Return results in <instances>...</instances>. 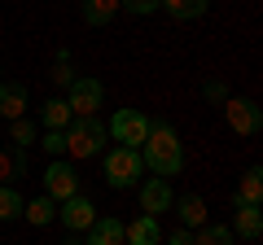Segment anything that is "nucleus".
I'll list each match as a JSON object with an SVG mask.
<instances>
[{
  "label": "nucleus",
  "mask_w": 263,
  "mask_h": 245,
  "mask_svg": "<svg viewBox=\"0 0 263 245\" xmlns=\"http://www.w3.org/2000/svg\"><path fill=\"white\" fill-rule=\"evenodd\" d=\"M136 153H141V162H145L149 175L171 179V175L184 171V145H180V136H176L171 122H149V136H145V145Z\"/></svg>",
  "instance_id": "obj_1"
},
{
  "label": "nucleus",
  "mask_w": 263,
  "mask_h": 245,
  "mask_svg": "<svg viewBox=\"0 0 263 245\" xmlns=\"http://www.w3.org/2000/svg\"><path fill=\"white\" fill-rule=\"evenodd\" d=\"M62 140H66V158L79 162V158H97L105 149V140H110V132H105L101 118H75L62 132Z\"/></svg>",
  "instance_id": "obj_2"
},
{
  "label": "nucleus",
  "mask_w": 263,
  "mask_h": 245,
  "mask_svg": "<svg viewBox=\"0 0 263 245\" xmlns=\"http://www.w3.org/2000/svg\"><path fill=\"white\" fill-rule=\"evenodd\" d=\"M101 171H105V184H110V189H132V184H141V179H145L141 153H136V149H123V145L101 149Z\"/></svg>",
  "instance_id": "obj_3"
},
{
  "label": "nucleus",
  "mask_w": 263,
  "mask_h": 245,
  "mask_svg": "<svg viewBox=\"0 0 263 245\" xmlns=\"http://www.w3.org/2000/svg\"><path fill=\"white\" fill-rule=\"evenodd\" d=\"M149 114L132 110V105H123V110H114V118L105 122V132H110V140H119L123 149H141L145 136H149Z\"/></svg>",
  "instance_id": "obj_4"
},
{
  "label": "nucleus",
  "mask_w": 263,
  "mask_h": 245,
  "mask_svg": "<svg viewBox=\"0 0 263 245\" xmlns=\"http://www.w3.org/2000/svg\"><path fill=\"white\" fill-rule=\"evenodd\" d=\"M101 101H105V84L92 75H75V84L66 88V105L75 118H101Z\"/></svg>",
  "instance_id": "obj_5"
},
{
  "label": "nucleus",
  "mask_w": 263,
  "mask_h": 245,
  "mask_svg": "<svg viewBox=\"0 0 263 245\" xmlns=\"http://www.w3.org/2000/svg\"><path fill=\"white\" fill-rule=\"evenodd\" d=\"M40 179H44V197H53V201H66V197H75V193H79V171H75V162L53 158Z\"/></svg>",
  "instance_id": "obj_6"
},
{
  "label": "nucleus",
  "mask_w": 263,
  "mask_h": 245,
  "mask_svg": "<svg viewBox=\"0 0 263 245\" xmlns=\"http://www.w3.org/2000/svg\"><path fill=\"white\" fill-rule=\"evenodd\" d=\"M224 122L233 127L237 136H259L263 110L250 101V96H228V101H224Z\"/></svg>",
  "instance_id": "obj_7"
},
{
  "label": "nucleus",
  "mask_w": 263,
  "mask_h": 245,
  "mask_svg": "<svg viewBox=\"0 0 263 245\" xmlns=\"http://www.w3.org/2000/svg\"><path fill=\"white\" fill-rule=\"evenodd\" d=\"M136 197H141V210H145V215L158 219L162 210H171L176 189H171V179H162V175H145L141 184H136Z\"/></svg>",
  "instance_id": "obj_8"
},
{
  "label": "nucleus",
  "mask_w": 263,
  "mask_h": 245,
  "mask_svg": "<svg viewBox=\"0 0 263 245\" xmlns=\"http://www.w3.org/2000/svg\"><path fill=\"white\" fill-rule=\"evenodd\" d=\"M57 219H62V228H70V232H79V236H84L88 228L97 223V206L84 197V193H75V197L57 201Z\"/></svg>",
  "instance_id": "obj_9"
},
{
  "label": "nucleus",
  "mask_w": 263,
  "mask_h": 245,
  "mask_svg": "<svg viewBox=\"0 0 263 245\" xmlns=\"http://www.w3.org/2000/svg\"><path fill=\"white\" fill-rule=\"evenodd\" d=\"M123 245H162V228L154 215H141L132 219V223H123Z\"/></svg>",
  "instance_id": "obj_10"
},
{
  "label": "nucleus",
  "mask_w": 263,
  "mask_h": 245,
  "mask_svg": "<svg viewBox=\"0 0 263 245\" xmlns=\"http://www.w3.org/2000/svg\"><path fill=\"white\" fill-rule=\"evenodd\" d=\"M27 84H0V118L13 122V118H27Z\"/></svg>",
  "instance_id": "obj_11"
},
{
  "label": "nucleus",
  "mask_w": 263,
  "mask_h": 245,
  "mask_svg": "<svg viewBox=\"0 0 263 245\" xmlns=\"http://www.w3.org/2000/svg\"><path fill=\"white\" fill-rule=\"evenodd\" d=\"M171 210L180 215V228H189V232H197V228L206 223V201L197 197V193H184V197L171 201Z\"/></svg>",
  "instance_id": "obj_12"
},
{
  "label": "nucleus",
  "mask_w": 263,
  "mask_h": 245,
  "mask_svg": "<svg viewBox=\"0 0 263 245\" xmlns=\"http://www.w3.org/2000/svg\"><path fill=\"white\" fill-rule=\"evenodd\" d=\"M84 245H123V219L119 215H101L84 232Z\"/></svg>",
  "instance_id": "obj_13"
},
{
  "label": "nucleus",
  "mask_w": 263,
  "mask_h": 245,
  "mask_svg": "<svg viewBox=\"0 0 263 245\" xmlns=\"http://www.w3.org/2000/svg\"><path fill=\"white\" fill-rule=\"evenodd\" d=\"M237 206H263V171L259 167H250L241 175V184L233 189V210Z\"/></svg>",
  "instance_id": "obj_14"
},
{
  "label": "nucleus",
  "mask_w": 263,
  "mask_h": 245,
  "mask_svg": "<svg viewBox=\"0 0 263 245\" xmlns=\"http://www.w3.org/2000/svg\"><path fill=\"white\" fill-rule=\"evenodd\" d=\"M233 236H241V241H259L263 236V210L259 206H237V215H233Z\"/></svg>",
  "instance_id": "obj_15"
},
{
  "label": "nucleus",
  "mask_w": 263,
  "mask_h": 245,
  "mask_svg": "<svg viewBox=\"0 0 263 245\" xmlns=\"http://www.w3.org/2000/svg\"><path fill=\"white\" fill-rule=\"evenodd\" d=\"M40 122H44L48 132H66V127L75 122V114H70V105H66V96H48V101L40 105Z\"/></svg>",
  "instance_id": "obj_16"
},
{
  "label": "nucleus",
  "mask_w": 263,
  "mask_h": 245,
  "mask_svg": "<svg viewBox=\"0 0 263 245\" xmlns=\"http://www.w3.org/2000/svg\"><path fill=\"white\" fill-rule=\"evenodd\" d=\"M119 13V0H79V18L88 27H110Z\"/></svg>",
  "instance_id": "obj_17"
},
{
  "label": "nucleus",
  "mask_w": 263,
  "mask_h": 245,
  "mask_svg": "<svg viewBox=\"0 0 263 245\" xmlns=\"http://www.w3.org/2000/svg\"><path fill=\"white\" fill-rule=\"evenodd\" d=\"M158 9L167 18H176V22H193V18H202L211 9V0H158Z\"/></svg>",
  "instance_id": "obj_18"
},
{
  "label": "nucleus",
  "mask_w": 263,
  "mask_h": 245,
  "mask_svg": "<svg viewBox=\"0 0 263 245\" xmlns=\"http://www.w3.org/2000/svg\"><path fill=\"white\" fill-rule=\"evenodd\" d=\"M22 219H27V223H35V228H48V223H57V201L40 193V197H31L27 206H22Z\"/></svg>",
  "instance_id": "obj_19"
},
{
  "label": "nucleus",
  "mask_w": 263,
  "mask_h": 245,
  "mask_svg": "<svg viewBox=\"0 0 263 245\" xmlns=\"http://www.w3.org/2000/svg\"><path fill=\"white\" fill-rule=\"evenodd\" d=\"M22 175H27V153L22 149H0V184H13Z\"/></svg>",
  "instance_id": "obj_20"
},
{
  "label": "nucleus",
  "mask_w": 263,
  "mask_h": 245,
  "mask_svg": "<svg viewBox=\"0 0 263 245\" xmlns=\"http://www.w3.org/2000/svg\"><path fill=\"white\" fill-rule=\"evenodd\" d=\"M22 193L13 189V184H0V223H18L22 219Z\"/></svg>",
  "instance_id": "obj_21"
},
{
  "label": "nucleus",
  "mask_w": 263,
  "mask_h": 245,
  "mask_svg": "<svg viewBox=\"0 0 263 245\" xmlns=\"http://www.w3.org/2000/svg\"><path fill=\"white\" fill-rule=\"evenodd\" d=\"M193 245H237V236L228 223H202L193 232Z\"/></svg>",
  "instance_id": "obj_22"
},
{
  "label": "nucleus",
  "mask_w": 263,
  "mask_h": 245,
  "mask_svg": "<svg viewBox=\"0 0 263 245\" xmlns=\"http://www.w3.org/2000/svg\"><path fill=\"white\" fill-rule=\"evenodd\" d=\"M9 136H13V145H18L22 153H27L31 145H40V132H35V122H31V118H13L9 122Z\"/></svg>",
  "instance_id": "obj_23"
},
{
  "label": "nucleus",
  "mask_w": 263,
  "mask_h": 245,
  "mask_svg": "<svg viewBox=\"0 0 263 245\" xmlns=\"http://www.w3.org/2000/svg\"><path fill=\"white\" fill-rule=\"evenodd\" d=\"M228 96H233V92H228V84H224V79H206V84H202V101H211V105H224Z\"/></svg>",
  "instance_id": "obj_24"
},
{
  "label": "nucleus",
  "mask_w": 263,
  "mask_h": 245,
  "mask_svg": "<svg viewBox=\"0 0 263 245\" xmlns=\"http://www.w3.org/2000/svg\"><path fill=\"white\" fill-rule=\"evenodd\" d=\"M119 13H132V18H149V13H158V0H119Z\"/></svg>",
  "instance_id": "obj_25"
},
{
  "label": "nucleus",
  "mask_w": 263,
  "mask_h": 245,
  "mask_svg": "<svg viewBox=\"0 0 263 245\" xmlns=\"http://www.w3.org/2000/svg\"><path fill=\"white\" fill-rule=\"evenodd\" d=\"M53 84H62V88H70L75 84V70H70V53H57V66H53Z\"/></svg>",
  "instance_id": "obj_26"
},
{
  "label": "nucleus",
  "mask_w": 263,
  "mask_h": 245,
  "mask_svg": "<svg viewBox=\"0 0 263 245\" xmlns=\"http://www.w3.org/2000/svg\"><path fill=\"white\" fill-rule=\"evenodd\" d=\"M40 145H44V149L53 153V158H62V153H66V140H62V132H44V136H40Z\"/></svg>",
  "instance_id": "obj_27"
},
{
  "label": "nucleus",
  "mask_w": 263,
  "mask_h": 245,
  "mask_svg": "<svg viewBox=\"0 0 263 245\" xmlns=\"http://www.w3.org/2000/svg\"><path fill=\"white\" fill-rule=\"evenodd\" d=\"M167 245H193V232H189V228H176V232L167 236Z\"/></svg>",
  "instance_id": "obj_28"
},
{
  "label": "nucleus",
  "mask_w": 263,
  "mask_h": 245,
  "mask_svg": "<svg viewBox=\"0 0 263 245\" xmlns=\"http://www.w3.org/2000/svg\"><path fill=\"white\" fill-rule=\"evenodd\" d=\"M62 245H84V236H79V232H70V236H66Z\"/></svg>",
  "instance_id": "obj_29"
},
{
  "label": "nucleus",
  "mask_w": 263,
  "mask_h": 245,
  "mask_svg": "<svg viewBox=\"0 0 263 245\" xmlns=\"http://www.w3.org/2000/svg\"><path fill=\"white\" fill-rule=\"evenodd\" d=\"M0 84H5V66H0Z\"/></svg>",
  "instance_id": "obj_30"
}]
</instances>
